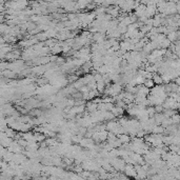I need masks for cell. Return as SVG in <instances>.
<instances>
[{
  "mask_svg": "<svg viewBox=\"0 0 180 180\" xmlns=\"http://www.w3.org/2000/svg\"><path fill=\"white\" fill-rule=\"evenodd\" d=\"M143 84L147 86V88H149V89H152V88H154V86H156L155 82H154V80H153V78H151V79H145Z\"/></svg>",
  "mask_w": 180,
  "mask_h": 180,
  "instance_id": "9",
  "label": "cell"
},
{
  "mask_svg": "<svg viewBox=\"0 0 180 180\" xmlns=\"http://www.w3.org/2000/svg\"><path fill=\"white\" fill-rule=\"evenodd\" d=\"M111 112H112V113L115 115V117H116V118H119V117H121V116H123V115H124L125 110L123 109V107H117L116 104H115V107L112 109V111H111Z\"/></svg>",
  "mask_w": 180,
  "mask_h": 180,
  "instance_id": "4",
  "label": "cell"
},
{
  "mask_svg": "<svg viewBox=\"0 0 180 180\" xmlns=\"http://www.w3.org/2000/svg\"><path fill=\"white\" fill-rule=\"evenodd\" d=\"M176 6H177V14L180 15V2L176 3Z\"/></svg>",
  "mask_w": 180,
  "mask_h": 180,
  "instance_id": "13",
  "label": "cell"
},
{
  "mask_svg": "<svg viewBox=\"0 0 180 180\" xmlns=\"http://www.w3.org/2000/svg\"><path fill=\"white\" fill-rule=\"evenodd\" d=\"M122 173H124L128 177H132V178H135L137 176V171H136V168H135V165L134 164H131V163H126L124 168V171L122 172Z\"/></svg>",
  "mask_w": 180,
  "mask_h": 180,
  "instance_id": "1",
  "label": "cell"
},
{
  "mask_svg": "<svg viewBox=\"0 0 180 180\" xmlns=\"http://www.w3.org/2000/svg\"><path fill=\"white\" fill-rule=\"evenodd\" d=\"M175 82L177 83L178 86H180V76H178V77H176V78H175V80H174Z\"/></svg>",
  "mask_w": 180,
  "mask_h": 180,
  "instance_id": "12",
  "label": "cell"
},
{
  "mask_svg": "<svg viewBox=\"0 0 180 180\" xmlns=\"http://www.w3.org/2000/svg\"><path fill=\"white\" fill-rule=\"evenodd\" d=\"M51 53L54 54V55H57L59 53H62V46L58 42L57 44H55V46H53V48H51Z\"/></svg>",
  "mask_w": 180,
  "mask_h": 180,
  "instance_id": "6",
  "label": "cell"
},
{
  "mask_svg": "<svg viewBox=\"0 0 180 180\" xmlns=\"http://www.w3.org/2000/svg\"><path fill=\"white\" fill-rule=\"evenodd\" d=\"M153 80H154V82H155V84H163V78H162V76L160 75L159 73H154V75H153Z\"/></svg>",
  "mask_w": 180,
  "mask_h": 180,
  "instance_id": "5",
  "label": "cell"
},
{
  "mask_svg": "<svg viewBox=\"0 0 180 180\" xmlns=\"http://www.w3.org/2000/svg\"><path fill=\"white\" fill-rule=\"evenodd\" d=\"M118 138L122 141V143H130L132 140V137L128 134H121L118 135Z\"/></svg>",
  "mask_w": 180,
  "mask_h": 180,
  "instance_id": "7",
  "label": "cell"
},
{
  "mask_svg": "<svg viewBox=\"0 0 180 180\" xmlns=\"http://www.w3.org/2000/svg\"><path fill=\"white\" fill-rule=\"evenodd\" d=\"M86 110L90 114L94 113V112H96L98 110V103L94 102L93 100H89L86 104Z\"/></svg>",
  "mask_w": 180,
  "mask_h": 180,
  "instance_id": "3",
  "label": "cell"
},
{
  "mask_svg": "<svg viewBox=\"0 0 180 180\" xmlns=\"http://www.w3.org/2000/svg\"><path fill=\"white\" fill-rule=\"evenodd\" d=\"M147 111L150 117H154L156 114V110H155V105H150V107H147Z\"/></svg>",
  "mask_w": 180,
  "mask_h": 180,
  "instance_id": "10",
  "label": "cell"
},
{
  "mask_svg": "<svg viewBox=\"0 0 180 180\" xmlns=\"http://www.w3.org/2000/svg\"><path fill=\"white\" fill-rule=\"evenodd\" d=\"M155 110L156 113H163L164 107H163V104H157V105H155Z\"/></svg>",
  "mask_w": 180,
  "mask_h": 180,
  "instance_id": "11",
  "label": "cell"
},
{
  "mask_svg": "<svg viewBox=\"0 0 180 180\" xmlns=\"http://www.w3.org/2000/svg\"><path fill=\"white\" fill-rule=\"evenodd\" d=\"M157 12H158V9H157V5H156V4H150V5H147L145 15H147L149 18H153V17L157 14Z\"/></svg>",
  "mask_w": 180,
  "mask_h": 180,
  "instance_id": "2",
  "label": "cell"
},
{
  "mask_svg": "<svg viewBox=\"0 0 180 180\" xmlns=\"http://www.w3.org/2000/svg\"><path fill=\"white\" fill-rule=\"evenodd\" d=\"M166 37L168 38V40L171 41L172 43L176 42L178 40V37H177V31H173V32H171V33H168V35H166Z\"/></svg>",
  "mask_w": 180,
  "mask_h": 180,
  "instance_id": "8",
  "label": "cell"
}]
</instances>
